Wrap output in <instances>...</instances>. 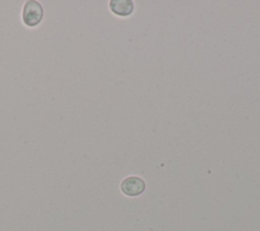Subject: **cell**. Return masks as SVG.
Masks as SVG:
<instances>
[{
	"label": "cell",
	"instance_id": "cell-1",
	"mask_svg": "<svg viewBox=\"0 0 260 231\" xmlns=\"http://www.w3.org/2000/svg\"><path fill=\"white\" fill-rule=\"evenodd\" d=\"M44 16V9L41 3L35 0H28L22 7V21L28 27H35L39 25Z\"/></svg>",
	"mask_w": 260,
	"mask_h": 231
},
{
	"label": "cell",
	"instance_id": "cell-3",
	"mask_svg": "<svg viewBox=\"0 0 260 231\" xmlns=\"http://www.w3.org/2000/svg\"><path fill=\"white\" fill-rule=\"evenodd\" d=\"M110 9L119 16H128L132 13L134 5L130 0H112L110 1Z\"/></svg>",
	"mask_w": 260,
	"mask_h": 231
},
{
	"label": "cell",
	"instance_id": "cell-2",
	"mask_svg": "<svg viewBox=\"0 0 260 231\" xmlns=\"http://www.w3.org/2000/svg\"><path fill=\"white\" fill-rule=\"evenodd\" d=\"M145 189L144 181L137 176H129L121 182V190L128 196L141 194Z\"/></svg>",
	"mask_w": 260,
	"mask_h": 231
}]
</instances>
